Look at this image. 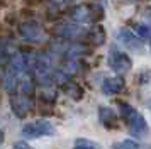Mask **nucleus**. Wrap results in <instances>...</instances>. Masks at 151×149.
Segmentation results:
<instances>
[{"label": "nucleus", "instance_id": "nucleus-6", "mask_svg": "<svg viewBox=\"0 0 151 149\" xmlns=\"http://www.w3.org/2000/svg\"><path fill=\"white\" fill-rule=\"evenodd\" d=\"M107 64L112 71H116L117 74H124L132 69V61L127 54L121 51L117 46H112L107 54Z\"/></svg>", "mask_w": 151, "mask_h": 149}, {"label": "nucleus", "instance_id": "nucleus-21", "mask_svg": "<svg viewBox=\"0 0 151 149\" xmlns=\"http://www.w3.org/2000/svg\"><path fill=\"white\" fill-rule=\"evenodd\" d=\"M148 107H150V108H151V100H150V102H148Z\"/></svg>", "mask_w": 151, "mask_h": 149}, {"label": "nucleus", "instance_id": "nucleus-1", "mask_svg": "<svg viewBox=\"0 0 151 149\" xmlns=\"http://www.w3.org/2000/svg\"><path fill=\"white\" fill-rule=\"evenodd\" d=\"M31 63H32V54L29 53H15L10 58L7 71L4 74V88H5V92L14 93L17 90L19 81L24 76V73L31 69Z\"/></svg>", "mask_w": 151, "mask_h": 149}, {"label": "nucleus", "instance_id": "nucleus-9", "mask_svg": "<svg viewBox=\"0 0 151 149\" xmlns=\"http://www.w3.org/2000/svg\"><path fill=\"white\" fill-rule=\"evenodd\" d=\"M116 39L117 42L124 46L126 49H131V51H134V53H141L144 49V44H143V39L134 34V31H131L127 27H121L116 34Z\"/></svg>", "mask_w": 151, "mask_h": 149}, {"label": "nucleus", "instance_id": "nucleus-3", "mask_svg": "<svg viewBox=\"0 0 151 149\" xmlns=\"http://www.w3.org/2000/svg\"><path fill=\"white\" fill-rule=\"evenodd\" d=\"M66 15H68L71 20H75L78 24H88V22H95V20H102L104 19V4H75L71 5L66 10Z\"/></svg>", "mask_w": 151, "mask_h": 149}, {"label": "nucleus", "instance_id": "nucleus-2", "mask_svg": "<svg viewBox=\"0 0 151 149\" xmlns=\"http://www.w3.org/2000/svg\"><path fill=\"white\" fill-rule=\"evenodd\" d=\"M117 105H119V114L122 117V120L129 127L131 135H134V137H144V135L148 134V122H146V119L143 117V114L139 110H136L127 102L119 100Z\"/></svg>", "mask_w": 151, "mask_h": 149}, {"label": "nucleus", "instance_id": "nucleus-14", "mask_svg": "<svg viewBox=\"0 0 151 149\" xmlns=\"http://www.w3.org/2000/svg\"><path fill=\"white\" fill-rule=\"evenodd\" d=\"M75 0H48L49 12L51 14H63L73 5Z\"/></svg>", "mask_w": 151, "mask_h": 149}, {"label": "nucleus", "instance_id": "nucleus-11", "mask_svg": "<svg viewBox=\"0 0 151 149\" xmlns=\"http://www.w3.org/2000/svg\"><path fill=\"white\" fill-rule=\"evenodd\" d=\"M126 90V81L121 76H109L102 81V93L104 95H117Z\"/></svg>", "mask_w": 151, "mask_h": 149}, {"label": "nucleus", "instance_id": "nucleus-7", "mask_svg": "<svg viewBox=\"0 0 151 149\" xmlns=\"http://www.w3.org/2000/svg\"><path fill=\"white\" fill-rule=\"evenodd\" d=\"M10 107L15 117H26L34 110V98L32 95L24 93V92H14L10 97Z\"/></svg>", "mask_w": 151, "mask_h": 149}, {"label": "nucleus", "instance_id": "nucleus-13", "mask_svg": "<svg viewBox=\"0 0 151 149\" xmlns=\"http://www.w3.org/2000/svg\"><path fill=\"white\" fill-rule=\"evenodd\" d=\"M61 88H63V92L68 95L71 100H75V102H80L83 98V93H85V92H83V88L80 87L78 83H75L71 78H68V80L65 81V83L61 85Z\"/></svg>", "mask_w": 151, "mask_h": 149}, {"label": "nucleus", "instance_id": "nucleus-20", "mask_svg": "<svg viewBox=\"0 0 151 149\" xmlns=\"http://www.w3.org/2000/svg\"><path fill=\"white\" fill-rule=\"evenodd\" d=\"M127 2H129V4H141L143 0H127Z\"/></svg>", "mask_w": 151, "mask_h": 149}, {"label": "nucleus", "instance_id": "nucleus-22", "mask_svg": "<svg viewBox=\"0 0 151 149\" xmlns=\"http://www.w3.org/2000/svg\"><path fill=\"white\" fill-rule=\"evenodd\" d=\"M150 51H151V39H150Z\"/></svg>", "mask_w": 151, "mask_h": 149}, {"label": "nucleus", "instance_id": "nucleus-10", "mask_svg": "<svg viewBox=\"0 0 151 149\" xmlns=\"http://www.w3.org/2000/svg\"><path fill=\"white\" fill-rule=\"evenodd\" d=\"M99 120L107 130L119 129V115L116 114V110H112L107 105H100L99 107Z\"/></svg>", "mask_w": 151, "mask_h": 149}, {"label": "nucleus", "instance_id": "nucleus-17", "mask_svg": "<svg viewBox=\"0 0 151 149\" xmlns=\"http://www.w3.org/2000/svg\"><path fill=\"white\" fill-rule=\"evenodd\" d=\"M73 149H99V146H97L95 142L85 139V137H80V139H76V141H75Z\"/></svg>", "mask_w": 151, "mask_h": 149}, {"label": "nucleus", "instance_id": "nucleus-16", "mask_svg": "<svg viewBox=\"0 0 151 149\" xmlns=\"http://www.w3.org/2000/svg\"><path fill=\"white\" fill-rule=\"evenodd\" d=\"M139 148H141L139 142H136L134 139H124V141L116 142L112 146V149H139Z\"/></svg>", "mask_w": 151, "mask_h": 149}, {"label": "nucleus", "instance_id": "nucleus-12", "mask_svg": "<svg viewBox=\"0 0 151 149\" xmlns=\"http://www.w3.org/2000/svg\"><path fill=\"white\" fill-rule=\"evenodd\" d=\"M87 41H88L92 46H104L105 41H107V34L104 31V27L100 26V24H95L92 29H88Z\"/></svg>", "mask_w": 151, "mask_h": 149}, {"label": "nucleus", "instance_id": "nucleus-8", "mask_svg": "<svg viewBox=\"0 0 151 149\" xmlns=\"http://www.w3.org/2000/svg\"><path fill=\"white\" fill-rule=\"evenodd\" d=\"M21 132L27 139H37V137H42V135L55 134V127L46 119H37V120H32V122H29V124H26Z\"/></svg>", "mask_w": 151, "mask_h": 149}, {"label": "nucleus", "instance_id": "nucleus-15", "mask_svg": "<svg viewBox=\"0 0 151 149\" xmlns=\"http://www.w3.org/2000/svg\"><path fill=\"white\" fill-rule=\"evenodd\" d=\"M129 26L132 27L134 34H137L141 39H150L151 37V26L150 24H141V22H134V20H131Z\"/></svg>", "mask_w": 151, "mask_h": 149}, {"label": "nucleus", "instance_id": "nucleus-19", "mask_svg": "<svg viewBox=\"0 0 151 149\" xmlns=\"http://www.w3.org/2000/svg\"><path fill=\"white\" fill-rule=\"evenodd\" d=\"M4 139H5V135H4V132H2V130H0V146L4 144Z\"/></svg>", "mask_w": 151, "mask_h": 149}, {"label": "nucleus", "instance_id": "nucleus-5", "mask_svg": "<svg viewBox=\"0 0 151 149\" xmlns=\"http://www.w3.org/2000/svg\"><path fill=\"white\" fill-rule=\"evenodd\" d=\"M19 36L27 42L32 44H42L48 41L46 29L37 22V20H24L19 24Z\"/></svg>", "mask_w": 151, "mask_h": 149}, {"label": "nucleus", "instance_id": "nucleus-18", "mask_svg": "<svg viewBox=\"0 0 151 149\" xmlns=\"http://www.w3.org/2000/svg\"><path fill=\"white\" fill-rule=\"evenodd\" d=\"M12 149H32V148L29 146L27 142L21 141V142H15V144H14V148H12Z\"/></svg>", "mask_w": 151, "mask_h": 149}, {"label": "nucleus", "instance_id": "nucleus-4", "mask_svg": "<svg viewBox=\"0 0 151 149\" xmlns=\"http://www.w3.org/2000/svg\"><path fill=\"white\" fill-rule=\"evenodd\" d=\"M55 36L65 41H87L88 29H85L83 24H78L75 20H61L53 27Z\"/></svg>", "mask_w": 151, "mask_h": 149}]
</instances>
